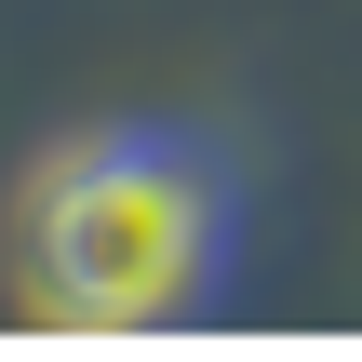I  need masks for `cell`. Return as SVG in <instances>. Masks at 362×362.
<instances>
[{"instance_id": "obj_1", "label": "cell", "mask_w": 362, "mask_h": 362, "mask_svg": "<svg viewBox=\"0 0 362 362\" xmlns=\"http://www.w3.org/2000/svg\"><path fill=\"white\" fill-rule=\"evenodd\" d=\"M13 269H27V322L54 336L215 322L242 269V175L202 121H94L27 175Z\"/></svg>"}]
</instances>
